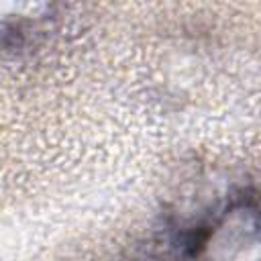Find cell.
<instances>
[{"label": "cell", "instance_id": "1", "mask_svg": "<svg viewBox=\"0 0 261 261\" xmlns=\"http://www.w3.org/2000/svg\"><path fill=\"white\" fill-rule=\"evenodd\" d=\"M192 259L202 261H259V212L253 190L228 198L194 230Z\"/></svg>", "mask_w": 261, "mask_h": 261}]
</instances>
